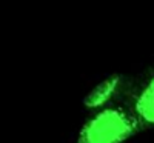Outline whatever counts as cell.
<instances>
[{
	"mask_svg": "<svg viewBox=\"0 0 154 143\" xmlns=\"http://www.w3.org/2000/svg\"><path fill=\"white\" fill-rule=\"evenodd\" d=\"M139 131L140 126L130 109L108 105L82 126L77 143H123Z\"/></svg>",
	"mask_w": 154,
	"mask_h": 143,
	"instance_id": "obj_1",
	"label": "cell"
},
{
	"mask_svg": "<svg viewBox=\"0 0 154 143\" xmlns=\"http://www.w3.org/2000/svg\"><path fill=\"white\" fill-rule=\"evenodd\" d=\"M131 106L128 108L140 129L154 128V75L148 77L131 91Z\"/></svg>",
	"mask_w": 154,
	"mask_h": 143,
	"instance_id": "obj_2",
	"label": "cell"
},
{
	"mask_svg": "<svg viewBox=\"0 0 154 143\" xmlns=\"http://www.w3.org/2000/svg\"><path fill=\"white\" fill-rule=\"evenodd\" d=\"M123 91V79L119 75H114L99 83L91 93L88 94L85 105L91 109H102L109 105V102L116 97V94Z\"/></svg>",
	"mask_w": 154,
	"mask_h": 143,
	"instance_id": "obj_3",
	"label": "cell"
}]
</instances>
